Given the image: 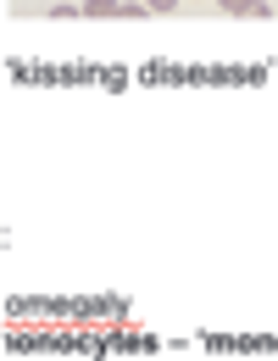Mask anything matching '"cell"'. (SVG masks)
Returning <instances> with one entry per match:
<instances>
[{
	"label": "cell",
	"instance_id": "6da1fadb",
	"mask_svg": "<svg viewBox=\"0 0 278 361\" xmlns=\"http://www.w3.org/2000/svg\"><path fill=\"white\" fill-rule=\"evenodd\" d=\"M78 11H84V17H95V23H100V17H145L150 6H139V0H84Z\"/></svg>",
	"mask_w": 278,
	"mask_h": 361
},
{
	"label": "cell",
	"instance_id": "3957f363",
	"mask_svg": "<svg viewBox=\"0 0 278 361\" xmlns=\"http://www.w3.org/2000/svg\"><path fill=\"white\" fill-rule=\"evenodd\" d=\"M217 6H223V11H250L256 0H217Z\"/></svg>",
	"mask_w": 278,
	"mask_h": 361
},
{
	"label": "cell",
	"instance_id": "7a4b0ae2",
	"mask_svg": "<svg viewBox=\"0 0 278 361\" xmlns=\"http://www.w3.org/2000/svg\"><path fill=\"white\" fill-rule=\"evenodd\" d=\"M145 6H150V11H179L184 0H145Z\"/></svg>",
	"mask_w": 278,
	"mask_h": 361
}]
</instances>
